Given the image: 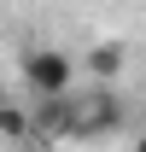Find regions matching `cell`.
Listing matches in <instances>:
<instances>
[{
	"label": "cell",
	"instance_id": "1",
	"mask_svg": "<svg viewBox=\"0 0 146 152\" xmlns=\"http://www.w3.org/2000/svg\"><path fill=\"white\" fill-rule=\"evenodd\" d=\"M117 117H123V105L111 99V88H82V94L64 99V111H58V134H70V140H93V134L117 129Z\"/></svg>",
	"mask_w": 146,
	"mask_h": 152
},
{
	"label": "cell",
	"instance_id": "2",
	"mask_svg": "<svg viewBox=\"0 0 146 152\" xmlns=\"http://www.w3.org/2000/svg\"><path fill=\"white\" fill-rule=\"evenodd\" d=\"M23 82L29 94L47 105V99H70L76 94V58L64 47H29L23 53Z\"/></svg>",
	"mask_w": 146,
	"mask_h": 152
},
{
	"label": "cell",
	"instance_id": "3",
	"mask_svg": "<svg viewBox=\"0 0 146 152\" xmlns=\"http://www.w3.org/2000/svg\"><path fill=\"white\" fill-rule=\"evenodd\" d=\"M117 70H123V53H117V47H99V53L82 58V76H99V88H105V76H117Z\"/></svg>",
	"mask_w": 146,
	"mask_h": 152
},
{
	"label": "cell",
	"instance_id": "4",
	"mask_svg": "<svg viewBox=\"0 0 146 152\" xmlns=\"http://www.w3.org/2000/svg\"><path fill=\"white\" fill-rule=\"evenodd\" d=\"M0 134H23V117H18V105H12L6 88H0Z\"/></svg>",
	"mask_w": 146,
	"mask_h": 152
},
{
	"label": "cell",
	"instance_id": "5",
	"mask_svg": "<svg viewBox=\"0 0 146 152\" xmlns=\"http://www.w3.org/2000/svg\"><path fill=\"white\" fill-rule=\"evenodd\" d=\"M134 152H146V134H140V140H134Z\"/></svg>",
	"mask_w": 146,
	"mask_h": 152
}]
</instances>
